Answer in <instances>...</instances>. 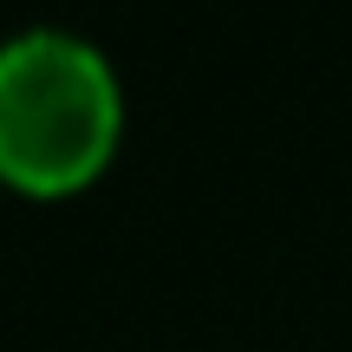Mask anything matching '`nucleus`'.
Masks as SVG:
<instances>
[{"instance_id":"nucleus-1","label":"nucleus","mask_w":352,"mask_h":352,"mask_svg":"<svg viewBox=\"0 0 352 352\" xmlns=\"http://www.w3.org/2000/svg\"><path fill=\"white\" fill-rule=\"evenodd\" d=\"M118 72L91 39L26 26L0 39V170L26 189H72L118 144Z\"/></svg>"}]
</instances>
